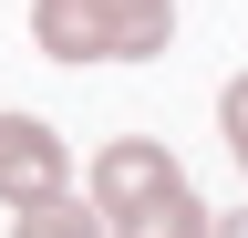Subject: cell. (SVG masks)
I'll return each mask as SVG.
<instances>
[{
	"instance_id": "6da1fadb",
	"label": "cell",
	"mask_w": 248,
	"mask_h": 238,
	"mask_svg": "<svg viewBox=\"0 0 248 238\" xmlns=\"http://www.w3.org/2000/svg\"><path fill=\"white\" fill-rule=\"evenodd\" d=\"M31 42L52 63H155L176 42V0H31Z\"/></svg>"
},
{
	"instance_id": "7a4b0ae2",
	"label": "cell",
	"mask_w": 248,
	"mask_h": 238,
	"mask_svg": "<svg viewBox=\"0 0 248 238\" xmlns=\"http://www.w3.org/2000/svg\"><path fill=\"white\" fill-rule=\"evenodd\" d=\"M73 187V145L42 114H0V207H42Z\"/></svg>"
},
{
	"instance_id": "3957f363",
	"label": "cell",
	"mask_w": 248,
	"mask_h": 238,
	"mask_svg": "<svg viewBox=\"0 0 248 238\" xmlns=\"http://www.w3.org/2000/svg\"><path fill=\"white\" fill-rule=\"evenodd\" d=\"M176 176H186V166H176V156H166L155 135H114L104 156H93V176H83V197L104 207V218H124V207H145V197H166Z\"/></svg>"
},
{
	"instance_id": "277c9868",
	"label": "cell",
	"mask_w": 248,
	"mask_h": 238,
	"mask_svg": "<svg viewBox=\"0 0 248 238\" xmlns=\"http://www.w3.org/2000/svg\"><path fill=\"white\" fill-rule=\"evenodd\" d=\"M104 228H114V238H207V197H197V187L176 176L166 197H145V207H124V218H104Z\"/></svg>"
},
{
	"instance_id": "5b68a950",
	"label": "cell",
	"mask_w": 248,
	"mask_h": 238,
	"mask_svg": "<svg viewBox=\"0 0 248 238\" xmlns=\"http://www.w3.org/2000/svg\"><path fill=\"white\" fill-rule=\"evenodd\" d=\"M11 238H104V207L62 187V197H42V207H21V218H11Z\"/></svg>"
},
{
	"instance_id": "8992f818",
	"label": "cell",
	"mask_w": 248,
	"mask_h": 238,
	"mask_svg": "<svg viewBox=\"0 0 248 238\" xmlns=\"http://www.w3.org/2000/svg\"><path fill=\"white\" fill-rule=\"evenodd\" d=\"M217 135H228V156H238V176H248V73L217 94Z\"/></svg>"
},
{
	"instance_id": "52a82bcc",
	"label": "cell",
	"mask_w": 248,
	"mask_h": 238,
	"mask_svg": "<svg viewBox=\"0 0 248 238\" xmlns=\"http://www.w3.org/2000/svg\"><path fill=\"white\" fill-rule=\"evenodd\" d=\"M207 238H248V207H228V218L207 207Z\"/></svg>"
}]
</instances>
